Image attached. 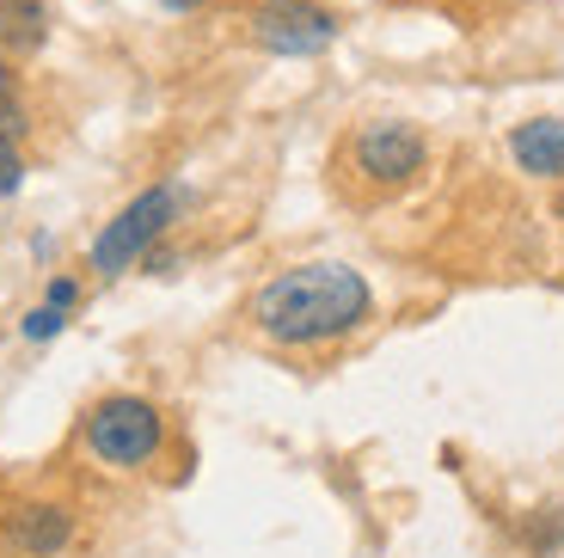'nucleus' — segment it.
I'll use <instances>...</instances> for the list:
<instances>
[{
	"instance_id": "9",
	"label": "nucleus",
	"mask_w": 564,
	"mask_h": 558,
	"mask_svg": "<svg viewBox=\"0 0 564 558\" xmlns=\"http://www.w3.org/2000/svg\"><path fill=\"white\" fill-rule=\"evenodd\" d=\"M25 184V160H19V141L0 136V196H13Z\"/></svg>"
},
{
	"instance_id": "7",
	"label": "nucleus",
	"mask_w": 564,
	"mask_h": 558,
	"mask_svg": "<svg viewBox=\"0 0 564 558\" xmlns=\"http://www.w3.org/2000/svg\"><path fill=\"white\" fill-rule=\"evenodd\" d=\"M509 154L516 167L534 172V179H564V117H534L509 136Z\"/></svg>"
},
{
	"instance_id": "6",
	"label": "nucleus",
	"mask_w": 564,
	"mask_h": 558,
	"mask_svg": "<svg viewBox=\"0 0 564 558\" xmlns=\"http://www.w3.org/2000/svg\"><path fill=\"white\" fill-rule=\"evenodd\" d=\"M7 540H13L25 558H56L62 546L74 540V516L56 509V503H25V509L7 516Z\"/></svg>"
},
{
	"instance_id": "14",
	"label": "nucleus",
	"mask_w": 564,
	"mask_h": 558,
	"mask_svg": "<svg viewBox=\"0 0 564 558\" xmlns=\"http://www.w3.org/2000/svg\"><path fill=\"white\" fill-rule=\"evenodd\" d=\"M558 540H564V509H558Z\"/></svg>"
},
{
	"instance_id": "8",
	"label": "nucleus",
	"mask_w": 564,
	"mask_h": 558,
	"mask_svg": "<svg viewBox=\"0 0 564 558\" xmlns=\"http://www.w3.org/2000/svg\"><path fill=\"white\" fill-rule=\"evenodd\" d=\"M50 37V13H43V0H0V50H43Z\"/></svg>"
},
{
	"instance_id": "15",
	"label": "nucleus",
	"mask_w": 564,
	"mask_h": 558,
	"mask_svg": "<svg viewBox=\"0 0 564 558\" xmlns=\"http://www.w3.org/2000/svg\"><path fill=\"white\" fill-rule=\"evenodd\" d=\"M0 81H13V74H7V62H0Z\"/></svg>"
},
{
	"instance_id": "13",
	"label": "nucleus",
	"mask_w": 564,
	"mask_h": 558,
	"mask_svg": "<svg viewBox=\"0 0 564 558\" xmlns=\"http://www.w3.org/2000/svg\"><path fill=\"white\" fill-rule=\"evenodd\" d=\"M166 7H172V13H191V7H197V0H166Z\"/></svg>"
},
{
	"instance_id": "10",
	"label": "nucleus",
	"mask_w": 564,
	"mask_h": 558,
	"mask_svg": "<svg viewBox=\"0 0 564 558\" xmlns=\"http://www.w3.org/2000/svg\"><path fill=\"white\" fill-rule=\"evenodd\" d=\"M0 136H25V111H19V93H13V81H0Z\"/></svg>"
},
{
	"instance_id": "11",
	"label": "nucleus",
	"mask_w": 564,
	"mask_h": 558,
	"mask_svg": "<svg viewBox=\"0 0 564 558\" xmlns=\"http://www.w3.org/2000/svg\"><path fill=\"white\" fill-rule=\"evenodd\" d=\"M62 325H68V320H62V308H50V301H43V308L25 320V337H31V344H43V337H56Z\"/></svg>"
},
{
	"instance_id": "12",
	"label": "nucleus",
	"mask_w": 564,
	"mask_h": 558,
	"mask_svg": "<svg viewBox=\"0 0 564 558\" xmlns=\"http://www.w3.org/2000/svg\"><path fill=\"white\" fill-rule=\"evenodd\" d=\"M74 301H80V289H74L68 277H56V282H50V308H62V313H68Z\"/></svg>"
},
{
	"instance_id": "4",
	"label": "nucleus",
	"mask_w": 564,
	"mask_h": 558,
	"mask_svg": "<svg viewBox=\"0 0 564 558\" xmlns=\"http://www.w3.org/2000/svg\"><path fill=\"white\" fill-rule=\"evenodd\" d=\"M252 37L276 56H319L338 37V19L319 13L313 0H264L252 13Z\"/></svg>"
},
{
	"instance_id": "1",
	"label": "nucleus",
	"mask_w": 564,
	"mask_h": 558,
	"mask_svg": "<svg viewBox=\"0 0 564 558\" xmlns=\"http://www.w3.org/2000/svg\"><path fill=\"white\" fill-rule=\"evenodd\" d=\"M368 282L350 265H301L264 282L252 301V320L276 344H332L368 320Z\"/></svg>"
},
{
	"instance_id": "2",
	"label": "nucleus",
	"mask_w": 564,
	"mask_h": 558,
	"mask_svg": "<svg viewBox=\"0 0 564 558\" xmlns=\"http://www.w3.org/2000/svg\"><path fill=\"white\" fill-rule=\"evenodd\" d=\"M160 436H166L160 411L148 399H129V393L93 405V418H86V448H93L105 466H141V461H154Z\"/></svg>"
},
{
	"instance_id": "5",
	"label": "nucleus",
	"mask_w": 564,
	"mask_h": 558,
	"mask_svg": "<svg viewBox=\"0 0 564 558\" xmlns=\"http://www.w3.org/2000/svg\"><path fill=\"white\" fill-rule=\"evenodd\" d=\"M356 167L375 184H405L411 172H423V136L411 124H368L356 136Z\"/></svg>"
},
{
	"instance_id": "3",
	"label": "nucleus",
	"mask_w": 564,
	"mask_h": 558,
	"mask_svg": "<svg viewBox=\"0 0 564 558\" xmlns=\"http://www.w3.org/2000/svg\"><path fill=\"white\" fill-rule=\"evenodd\" d=\"M172 215H178V191H166V184L141 191L135 203H129V210L117 215V222L105 227L99 239H93V270H99V277H117V270H129L141 251H148V246H154V239L172 227Z\"/></svg>"
},
{
	"instance_id": "16",
	"label": "nucleus",
	"mask_w": 564,
	"mask_h": 558,
	"mask_svg": "<svg viewBox=\"0 0 564 558\" xmlns=\"http://www.w3.org/2000/svg\"><path fill=\"white\" fill-rule=\"evenodd\" d=\"M558 215H564V191H558Z\"/></svg>"
}]
</instances>
